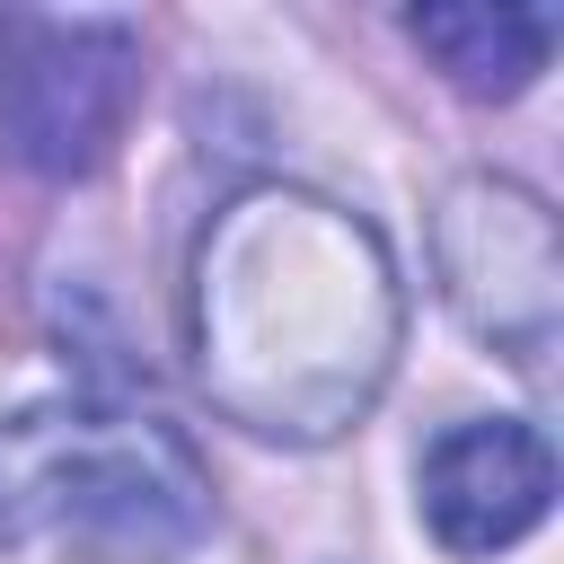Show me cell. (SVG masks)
I'll return each instance as SVG.
<instances>
[{"label":"cell","instance_id":"6da1fadb","mask_svg":"<svg viewBox=\"0 0 564 564\" xmlns=\"http://www.w3.org/2000/svg\"><path fill=\"white\" fill-rule=\"evenodd\" d=\"M194 370L203 397L256 441L352 432L405 344V282L388 238L308 185H247L194 238Z\"/></svg>","mask_w":564,"mask_h":564},{"label":"cell","instance_id":"7a4b0ae2","mask_svg":"<svg viewBox=\"0 0 564 564\" xmlns=\"http://www.w3.org/2000/svg\"><path fill=\"white\" fill-rule=\"evenodd\" d=\"M212 529L194 441L115 397H44L0 414V546L70 564H176Z\"/></svg>","mask_w":564,"mask_h":564},{"label":"cell","instance_id":"3957f363","mask_svg":"<svg viewBox=\"0 0 564 564\" xmlns=\"http://www.w3.org/2000/svg\"><path fill=\"white\" fill-rule=\"evenodd\" d=\"M141 88L132 18H0V159L26 176H88Z\"/></svg>","mask_w":564,"mask_h":564},{"label":"cell","instance_id":"277c9868","mask_svg":"<svg viewBox=\"0 0 564 564\" xmlns=\"http://www.w3.org/2000/svg\"><path fill=\"white\" fill-rule=\"evenodd\" d=\"M432 264H441L449 308L485 344H502L529 370L555 352V326H564V247H555V212L529 185H511V176H458L441 194V220H432Z\"/></svg>","mask_w":564,"mask_h":564},{"label":"cell","instance_id":"5b68a950","mask_svg":"<svg viewBox=\"0 0 564 564\" xmlns=\"http://www.w3.org/2000/svg\"><path fill=\"white\" fill-rule=\"evenodd\" d=\"M555 502V449L520 414L449 423L423 449V520L449 555H502L520 546Z\"/></svg>","mask_w":564,"mask_h":564},{"label":"cell","instance_id":"8992f818","mask_svg":"<svg viewBox=\"0 0 564 564\" xmlns=\"http://www.w3.org/2000/svg\"><path fill=\"white\" fill-rule=\"evenodd\" d=\"M405 35L441 62L449 88H467V97H520V88L546 70V53H555V9L449 0V9H414Z\"/></svg>","mask_w":564,"mask_h":564}]
</instances>
